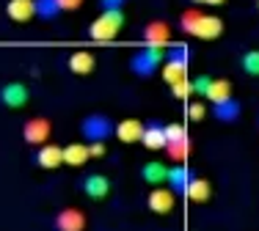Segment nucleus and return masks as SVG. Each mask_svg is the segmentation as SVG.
I'll use <instances>...</instances> for the list:
<instances>
[{"label":"nucleus","mask_w":259,"mask_h":231,"mask_svg":"<svg viewBox=\"0 0 259 231\" xmlns=\"http://www.w3.org/2000/svg\"><path fill=\"white\" fill-rule=\"evenodd\" d=\"M180 30L185 36H193V39L215 41L224 33V20L215 14H207L201 9H188L180 14Z\"/></svg>","instance_id":"1"},{"label":"nucleus","mask_w":259,"mask_h":231,"mask_svg":"<svg viewBox=\"0 0 259 231\" xmlns=\"http://www.w3.org/2000/svg\"><path fill=\"white\" fill-rule=\"evenodd\" d=\"M121 28H124V9H110V11H102L89 25L85 33H89V39L94 44H110L119 36Z\"/></svg>","instance_id":"2"},{"label":"nucleus","mask_w":259,"mask_h":231,"mask_svg":"<svg viewBox=\"0 0 259 231\" xmlns=\"http://www.w3.org/2000/svg\"><path fill=\"white\" fill-rule=\"evenodd\" d=\"M165 61V47H141V50H135L133 55H130L127 66L130 72H133L135 77H141V80H149V77H155L160 72V66H163Z\"/></svg>","instance_id":"3"},{"label":"nucleus","mask_w":259,"mask_h":231,"mask_svg":"<svg viewBox=\"0 0 259 231\" xmlns=\"http://www.w3.org/2000/svg\"><path fill=\"white\" fill-rule=\"evenodd\" d=\"M113 130H116V121L108 113H89L80 119V135H83L85 143H94V141L108 143L113 138Z\"/></svg>","instance_id":"4"},{"label":"nucleus","mask_w":259,"mask_h":231,"mask_svg":"<svg viewBox=\"0 0 259 231\" xmlns=\"http://www.w3.org/2000/svg\"><path fill=\"white\" fill-rule=\"evenodd\" d=\"M110 190H113L110 179L100 171H89V174L80 176V193L85 198H91V201H105L110 196Z\"/></svg>","instance_id":"5"},{"label":"nucleus","mask_w":259,"mask_h":231,"mask_svg":"<svg viewBox=\"0 0 259 231\" xmlns=\"http://www.w3.org/2000/svg\"><path fill=\"white\" fill-rule=\"evenodd\" d=\"M209 116H212L218 124H237V121L243 119V102L234 94H229L218 102H209Z\"/></svg>","instance_id":"6"},{"label":"nucleus","mask_w":259,"mask_h":231,"mask_svg":"<svg viewBox=\"0 0 259 231\" xmlns=\"http://www.w3.org/2000/svg\"><path fill=\"white\" fill-rule=\"evenodd\" d=\"M30 102V88L20 80H11V83H3L0 86V105L3 107H11V110H20Z\"/></svg>","instance_id":"7"},{"label":"nucleus","mask_w":259,"mask_h":231,"mask_svg":"<svg viewBox=\"0 0 259 231\" xmlns=\"http://www.w3.org/2000/svg\"><path fill=\"white\" fill-rule=\"evenodd\" d=\"M50 132H53L50 119L33 116V119H28L25 124H22V141H25L28 146H41V143L50 141Z\"/></svg>","instance_id":"8"},{"label":"nucleus","mask_w":259,"mask_h":231,"mask_svg":"<svg viewBox=\"0 0 259 231\" xmlns=\"http://www.w3.org/2000/svg\"><path fill=\"white\" fill-rule=\"evenodd\" d=\"M89 220H85V212L77 209V206H64V209L55 215L53 228L55 231H85Z\"/></svg>","instance_id":"9"},{"label":"nucleus","mask_w":259,"mask_h":231,"mask_svg":"<svg viewBox=\"0 0 259 231\" xmlns=\"http://www.w3.org/2000/svg\"><path fill=\"white\" fill-rule=\"evenodd\" d=\"M33 162L45 171H55V168L64 165V151H61L58 143H41L33 154Z\"/></svg>","instance_id":"10"},{"label":"nucleus","mask_w":259,"mask_h":231,"mask_svg":"<svg viewBox=\"0 0 259 231\" xmlns=\"http://www.w3.org/2000/svg\"><path fill=\"white\" fill-rule=\"evenodd\" d=\"M141 143H144L149 151H160V149H165V124H163V121H157V119L144 121Z\"/></svg>","instance_id":"11"},{"label":"nucleus","mask_w":259,"mask_h":231,"mask_svg":"<svg viewBox=\"0 0 259 231\" xmlns=\"http://www.w3.org/2000/svg\"><path fill=\"white\" fill-rule=\"evenodd\" d=\"M174 204H177V196L168 187H160V185L146 196V206H149V212H155V215H168V212L174 209Z\"/></svg>","instance_id":"12"},{"label":"nucleus","mask_w":259,"mask_h":231,"mask_svg":"<svg viewBox=\"0 0 259 231\" xmlns=\"http://www.w3.org/2000/svg\"><path fill=\"white\" fill-rule=\"evenodd\" d=\"M144 44L146 47H165L168 44V39H171V28L165 25L163 20H152V22H146L144 25Z\"/></svg>","instance_id":"13"},{"label":"nucleus","mask_w":259,"mask_h":231,"mask_svg":"<svg viewBox=\"0 0 259 231\" xmlns=\"http://www.w3.org/2000/svg\"><path fill=\"white\" fill-rule=\"evenodd\" d=\"M190 176H193V171H190L188 165H182V162H180V165L168 168V174H165V187H168L174 196H185Z\"/></svg>","instance_id":"14"},{"label":"nucleus","mask_w":259,"mask_h":231,"mask_svg":"<svg viewBox=\"0 0 259 231\" xmlns=\"http://www.w3.org/2000/svg\"><path fill=\"white\" fill-rule=\"evenodd\" d=\"M138 174H141V179H144L146 185L157 187V185H165V174H168V165H165L163 160H146V162H141Z\"/></svg>","instance_id":"15"},{"label":"nucleus","mask_w":259,"mask_h":231,"mask_svg":"<svg viewBox=\"0 0 259 231\" xmlns=\"http://www.w3.org/2000/svg\"><path fill=\"white\" fill-rule=\"evenodd\" d=\"M141 132H144V121H138V119H121V121H116L113 138H119L121 143H138L141 141Z\"/></svg>","instance_id":"16"},{"label":"nucleus","mask_w":259,"mask_h":231,"mask_svg":"<svg viewBox=\"0 0 259 231\" xmlns=\"http://www.w3.org/2000/svg\"><path fill=\"white\" fill-rule=\"evenodd\" d=\"M94 66H97V58L91 55L89 50H75L66 58V69H69L72 75H91Z\"/></svg>","instance_id":"17"},{"label":"nucleus","mask_w":259,"mask_h":231,"mask_svg":"<svg viewBox=\"0 0 259 231\" xmlns=\"http://www.w3.org/2000/svg\"><path fill=\"white\" fill-rule=\"evenodd\" d=\"M61 151H64V165H72V168H83L85 162L91 160L89 154V143H66L61 146Z\"/></svg>","instance_id":"18"},{"label":"nucleus","mask_w":259,"mask_h":231,"mask_svg":"<svg viewBox=\"0 0 259 231\" xmlns=\"http://www.w3.org/2000/svg\"><path fill=\"white\" fill-rule=\"evenodd\" d=\"M209 196H212V185H209L207 179H201V176H190L188 182V190H185V198H190L193 204H207Z\"/></svg>","instance_id":"19"},{"label":"nucleus","mask_w":259,"mask_h":231,"mask_svg":"<svg viewBox=\"0 0 259 231\" xmlns=\"http://www.w3.org/2000/svg\"><path fill=\"white\" fill-rule=\"evenodd\" d=\"M6 17H9L11 22H30L33 20V0H9L6 3Z\"/></svg>","instance_id":"20"},{"label":"nucleus","mask_w":259,"mask_h":231,"mask_svg":"<svg viewBox=\"0 0 259 231\" xmlns=\"http://www.w3.org/2000/svg\"><path fill=\"white\" fill-rule=\"evenodd\" d=\"M33 14L41 22H55L64 11H61L58 0H33Z\"/></svg>","instance_id":"21"},{"label":"nucleus","mask_w":259,"mask_h":231,"mask_svg":"<svg viewBox=\"0 0 259 231\" xmlns=\"http://www.w3.org/2000/svg\"><path fill=\"white\" fill-rule=\"evenodd\" d=\"M165 151H168V157H171V160L185 162V160L190 157V151H193V141H190V135H188V138H182V141L165 143Z\"/></svg>","instance_id":"22"},{"label":"nucleus","mask_w":259,"mask_h":231,"mask_svg":"<svg viewBox=\"0 0 259 231\" xmlns=\"http://www.w3.org/2000/svg\"><path fill=\"white\" fill-rule=\"evenodd\" d=\"M229 94H232V83L224 80V77H212L204 102H218V99H224V96H229Z\"/></svg>","instance_id":"23"},{"label":"nucleus","mask_w":259,"mask_h":231,"mask_svg":"<svg viewBox=\"0 0 259 231\" xmlns=\"http://www.w3.org/2000/svg\"><path fill=\"white\" fill-rule=\"evenodd\" d=\"M160 69H163V80L168 83H177V80H182V77H188V66L185 64H174V61H163V66H160Z\"/></svg>","instance_id":"24"},{"label":"nucleus","mask_w":259,"mask_h":231,"mask_svg":"<svg viewBox=\"0 0 259 231\" xmlns=\"http://www.w3.org/2000/svg\"><path fill=\"white\" fill-rule=\"evenodd\" d=\"M165 61L190 66V44H165Z\"/></svg>","instance_id":"25"},{"label":"nucleus","mask_w":259,"mask_h":231,"mask_svg":"<svg viewBox=\"0 0 259 231\" xmlns=\"http://www.w3.org/2000/svg\"><path fill=\"white\" fill-rule=\"evenodd\" d=\"M240 69L248 77H259V50H245L240 55Z\"/></svg>","instance_id":"26"},{"label":"nucleus","mask_w":259,"mask_h":231,"mask_svg":"<svg viewBox=\"0 0 259 231\" xmlns=\"http://www.w3.org/2000/svg\"><path fill=\"white\" fill-rule=\"evenodd\" d=\"M171 94L177 96V99H182V102H188L190 96H193V86H190V77H182V80H177V83H171Z\"/></svg>","instance_id":"27"},{"label":"nucleus","mask_w":259,"mask_h":231,"mask_svg":"<svg viewBox=\"0 0 259 231\" xmlns=\"http://www.w3.org/2000/svg\"><path fill=\"white\" fill-rule=\"evenodd\" d=\"M185 110H188V119L190 121H201L207 116V102L196 99V102H185Z\"/></svg>","instance_id":"28"},{"label":"nucleus","mask_w":259,"mask_h":231,"mask_svg":"<svg viewBox=\"0 0 259 231\" xmlns=\"http://www.w3.org/2000/svg\"><path fill=\"white\" fill-rule=\"evenodd\" d=\"M188 138V127L185 124H165V143H174Z\"/></svg>","instance_id":"29"},{"label":"nucleus","mask_w":259,"mask_h":231,"mask_svg":"<svg viewBox=\"0 0 259 231\" xmlns=\"http://www.w3.org/2000/svg\"><path fill=\"white\" fill-rule=\"evenodd\" d=\"M209 80H212L209 75H199V77H193V80H190V86H193V96L204 99V96H207V88H209Z\"/></svg>","instance_id":"30"},{"label":"nucleus","mask_w":259,"mask_h":231,"mask_svg":"<svg viewBox=\"0 0 259 231\" xmlns=\"http://www.w3.org/2000/svg\"><path fill=\"white\" fill-rule=\"evenodd\" d=\"M89 154H91V160H102V157L108 154V143H102V141L89 143Z\"/></svg>","instance_id":"31"},{"label":"nucleus","mask_w":259,"mask_h":231,"mask_svg":"<svg viewBox=\"0 0 259 231\" xmlns=\"http://www.w3.org/2000/svg\"><path fill=\"white\" fill-rule=\"evenodd\" d=\"M83 3H85V0H58V6H61V11H64V14H66V11H77Z\"/></svg>","instance_id":"32"},{"label":"nucleus","mask_w":259,"mask_h":231,"mask_svg":"<svg viewBox=\"0 0 259 231\" xmlns=\"http://www.w3.org/2000/svg\"><path fill=\"white\" fill-rule=\"evenodd\" d=\"M127 0H100V9L102 11H110V9H124Z\"/></svg>","instance_id":"33"},{"label":"nucleus","mask_w":259,"mask_h":231,"mask_svg":"<svg viewBox=\"0 0 259 231\" xmlns=\"http://www.w3.org/2000/svg\"><path fill=\"white\" fill-rule=\"evenodd\" d=\"M193 6H224L226 0H190Z\"/></svg>","instance_id":"34"},{"label":"nucleus","mask_w":259,"mask_h":231,"mask_svg":"<svg viewBox=\"0 0 259 231\" xmlns=\"http://www.w3.org/2000/svg\"><path fill=\"white\" fill-rule=\"evenodd\" d=\"M256 11H259V0H256Z\"/></svg>","instance_id":"35"}]
</instances>
